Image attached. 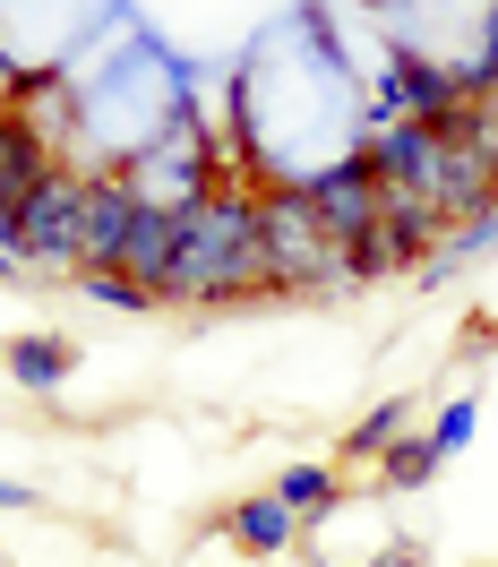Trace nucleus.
Returning <instances> with one entry per match:
<instances>
[{
    "mask_svg": "<svg viewBox=\"0 0 498 567\" xmlns=\"http://www.w3.org/2000/svg\"><path fill=\"white\" fill-rule=\"evenodd\" d=\"M232 292H267L258 267V189L215 181L198 207H180V249L164 301H232Z\"/></svg>",
    "mask_w": 498,
    "mask_h": 567,
    "instance_id": "nucleus-1",
    "label": "nucleus"
},
{
    "mask_svg": "<svg viewBox=\"0 0 498 567\" xmlns=\"http://www.w3.org/2000/svg\"><path fill=\"white\" fill-rule=\"evenodd\" d=\"M258 267H267V292H319V284H344V249L319 233L301 181L258 189Z\"/></svg>",
    "mask_w": 498,
    "mask_h": 567,
    "instance_id": "nucleus-2",
    "label": "nucleus"
},
{
    "mask_svg": "<svg viewBox=\"0 0 498 567\" xmlns=\"http://www.w3.org/2000/svg\"><path fill=\"white\" fill-rule=\"evenodd\" d=\"M86 181L77 164H52V173L18 198V224H9V258L18 267H77V224H86Z\"/></svg>",
    "mask_w": 498,
    "mask_h": 567,
    "instance_id": "nucleus-3",
    "label": "nucleus"
},
{
    "mask_svg": "<svg viewBox=\"0 0 498 567\" xmlns=\"http://www.w3.org/2000/svg\"><path fill=\"white\" fill-rule=\"evenodd\" d=\"M301 198H310V215H319V233L335 249H353L378 233V198H387V181H378V164H370V146H353V155H335V164H319V173L301 181Z\"/></svg>",
    "mask_w": 498,
    "mask_h": 567,
    "instance_id": "nucleus-4",
    "label": "nucleus"
},
{
    "mask_svg": "<svg viewBox=\"0 0 498 567\" xmlns=\"http://www.w3.org/2000/svg\"><path fill=\"white\" fill-rule=\"evenodd\" d=\"M370 146V164H378V181L387 189H413V198H429L438 207V164H447V130H429V121H387Z\"/></svg>",
    "mask_w": 498,
    "mask_h": 567,
    "instance_id": "nucleus-5",
    "label": "nucleus"
},
{
    "mask_svg": "<svg viewBox=\"0 0 498 567\" xmlns=\"http://www.w3.org/2000/svg\"><path fill=\"white\" fill-rule=\"evenodd\" d=\"M138 189L121 173H95L86 181V224H77V276H95V267H121V249H129V224H138Z\"/></svg>",
    "mask_w": 498,
    "mask_h": 567,
    "instance_id": "nucleus-6",
    "label": "nucleus"
},
{
    "mask_svg": "<svg viewBox=\"0 0 498 567\" xmlns=\"http://www.w3.org/2000/svg\"><path fill=\"white\" fill-rule=\"evenodd\" d=\"M173 249H180V215H173V207H138L129 249H121V276L164 301V284H173Z\"/></svg>",
    "mask_w": 498,
    "mask_h": 567,
    "instance_id": "nucleus-7",
    "label": "nucleus"
},
{
    "mask_svg": "<svg viewBox=\"0 0 498 567\" xmlns=\"http://www.w3.org/2000/svg\"><path fill=\"white\" fill-rule=\"evenodd\" d=\"M224 533L241 542L249 559H276V550H292V533H301V525H292L284 498L267 491V498H241V507H224Z\"/></svg>",
    "mask_w": 498,
    "mask_h": 567,
    "instance_id": "nucleus-8",
    "label": "nucleus"
},
{
    "mask_svg": "<svg viewBox=\"0 0 498 567\" xmlns=\"http://www.w3.org/2000/svg\"><path fill=\"white\" fill-rule=\"evenodd\" d=\"M70 336H9V379L27 395H61V379H70Z\"/></svg>",
    "mask_w": 498,
    "mask_h": 567,
    "instance_id": "nucleus-9",
    "label": "nucleus"
},
{
    "mask_svg": "<svg viewBox=\"0 0 498 567\" xmlns=\"http://www.w3.org/2000/svg\"><path fill=\"white\" fill-rule=\"evenodd\" d=\"M404 422H413V395H387V404H370V413H361L353 422V439H344V456H387L395 439H404Z\"/></svg>",
    "mask_w": 498,
    "mask_h": 567,
    "instance_id": "nucleus-10",
    "label": "nucleus"
},
{
    "mask_svg": "<svg viewBox=\"0 0 498 567\" xmlns=\"http://www.w3.org/2000/svg\"><path fill=\"white\" fill-rule=\"evenodd\" d=\"M276 498L292 507V525H310V516L335 507V473H326V464H292L284 482H276Z\"/></svg>",
    "mask_w": 498,
    "mask_h": 567,
    "instance_id": "nucleus-11",
    "label": "nucleus"
},
{
    "mask_svg": "<svg viewBox=\"0 0 498 567\" xmlns=\"http://www.w3.org/2000/svg\"><path fill=\"white\" fill-rule=\"evenodd\" d=\"M438 464L447 456L429 447V430H422V439H395L387 456H378V473H387V491H422V482H438Z\"/></svg>",
    "mask_w": 498,
    "mask_h": 567,
    "instance_id": "nucleus-12",
    "label": "nucleus"
},
{
    "mask_svg": "<svg viewBox=\"0 0 498 567\" xmlns=\"http://www.w3.org/2000/svg\"><path fill=\"white\" fill-rule=\"evenodd\" d=\"M473 422H481V413H473V395L438 404V422H429V447H438V456H464V447H473Z\"/></svg>",
    "mask_w": 498,
    "mask_h": 567,
    "instance_id": "nucleus-13",
    "label": "nucleus"
},
{
    "mask_svg": "<svg viewBox=\"0 0 498 567\" xmlns=\"http://www.w3.org/2000/svg\"><path fill=\"white\" fill-rule=\"evenodd\" d=\"M77 284H86V301H104V310H155V292H138L121 267H95V276H77Z\"/></svg>",
    "mask_w": 498,
    "mask_h": 567,
    "instance_id": "nucleus-14",
    "label": "nucleus"
},
{
    "mask_svg": "<svg viewBox=\"0 0 498 567\" xmlns=\"http://www.w3.org/2000/svg\"><path fill=\"white\" fill-rule=\"evenodd\" d=\"M473 70L490 78V95H498V9H490V18H481V61H473Z\"/></svg>",
    "mask_w": 498,
    "mask_h": 567,
    "instance_id": "nucleus-15",
    "label": "nucleus"
},
{
    "mask_svg": "<svg viewBox=\"0 0 498 567\" xmlns=\"http://www.w3.org/2000/svg\"><path fill=\"white\" fill-rule=\"evenodd\" d=\"M0 507H35V498L18 491V482H0Z\"/></svg>",
    "mask_w": 498,
    "mask_h": 567,
    "instance_id": "nucleus-16",
    "label": "nucleus"
},
{
    "mask_svg": "<svg viewBox=\"0 0 498 567\" xmlns=\"http://www.w3.org/2000/svg\"><path fill=\"white\" fill-rule=\"evenodd\" d=\"M370 567H413V550H387V559H370Z\"/></svg>",
    "mask_w": 498,
    "mask_h": 567,
    "instance_id": "nucleus-17",
    "label": "nucleus"
}]
</instances>
